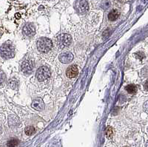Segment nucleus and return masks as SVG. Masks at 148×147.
<instances>
[{
    "label": "nucleus",
    "mask_w": 148,
    "mask_h": 147,
    "mask_svg": "<svg viewBox=\"0 0 148 147\" xmlns=\"http://www.w3.org/2000/svg\"><path fill=\"white\" fill-rule=\"evenodd\" d=\"M0 53L5 59H10L15 55V50L11 43L6 42L0 48Z\"/></svg>",
    "instance_id": "obj_1"
},
{
    "label": "nucleus",
    "mask_w": 148,
    "mask_h": 147,
    "mask_svg": "<svg viewBox=\"0 0 148 147\" xmlns=\"http://www.w3.org/2000/svg\"><path fill=\"white\" fill-rule=\"evenodd\" d=\"M52 41L48 38L43 37L39 39L37 42V47L38 50L42 53H47L52 48Z\"/></svg>",
    "instance_id": "obj_2"
},
{
    "label": "nucleus",
    "mask_w": 148,
    "mask_h": 147,
    "mask_svg": "<svg viewBox=\"0 0 148 147\" xmlns=\"http://www.w3.org/2000/svg\"><path fill=\"white\" fill-rule=\"evenodd\" d=\"M51 76V70L48 67L43 66L38 69L36 72V78L39 81H43Z\"/></svg>",
    "instance_id": "obj_3"
},
{
    "label": "nucleus",
    "mask_w": 148,
    "mask_h": 147,
    "mask_svg": "<svg viewBox=\"0 0 148 147\" xmlns=\"http://www.w3.org/2000/svg\"><path fill=\"white\" fill-rule=\"evenodd\" d=\"M72 42V38L69 34H64L62 35L59 36L58 38V44L61 48H64V47H67L71 44Z\"/></svg>",
    "instance_id": "obj_4"
},
{
    "label": "nucleus",
    "mask_w": 148,
    "mask_h": 147,
    "mask_svg": "<svg viewBox=\"0 0 148 147\" xmlns=\"http://www.w3.org/2000/svg\"><path fill=\"white\" fill-rule=\"evenodd\" d=\"M22 71L25 74H30L32 72L33 69H34V64L31 61H25L22 63L21 66Z\"/></svg>",
    "instance_id": "obj_5"
},
{
    "label": "nucleus",
    "mask_w": 148,
    "mask_h": 147,
    "mask_svg": "<svg viewBox=\"0 0 148 147\" xmlns=\"http://www.w3.org/2000/svg\"><path fill=\"white\" fill-rule=\"evenodd\" d=\"M59 59L62 63L68 64L71 62L73 59V55L70 52H64L61 53L59 57Z\"/></svg>",
    "instance_id": "obj_6"
},
{
    "label": "nucleus",
    "mask_w": 148,
    "mask_h": 147,
    "mask_svg": "<svg viewBox=\"0 0 148 147\" xmlns=\"http://www.w3.org/2000/svg\"><path fill=\"white\" fill-rule=\"evenodd\" d=\"M31 106H32V107L34 109H36V110H38V111L43 110L45 108L44 102L42 101V99H40V98L35 99V100L33 101Z\"/></svg>",
    "instance_id": "obj_7"
},
{
    "label": "nucleus",
    "mask_w": 148,
    "mask_h": 147,
    "mask_svg": "<svg viewBox=\"0 0 148 147\" xmlns=\"http://www.w3.org/2000/svg\"><path fill=\"white\" fill-rule=\"evenodd\" d=\"M23 32L27 36H33L35 34V28L32 24H27L23 27Z\"/></svg>",
    "instance_id": "obj_8"
},
{
    "label": "nucleus",
    "mask_w": 148,
    "mask_h": 147,
    "mask_svg": "<svg viewBox=\"0 0 148 147\" xmlns=\"http://www.w3.org/2000/svg\"><path fill=\"white\" fill-rule=\"evenodd\" d=\"M78 72H79V70H78L76 66L71 65L67 70V76L70 79H73V78H75L76 76H77Z\"/></svg>",
    "instance_id": "obj_9"
},
{
    "label": "nucleus",
    "mask_w": 148,
    "mask_h": 147,
    "mask_svg": "<svg viewBox=\"0 0 148 147\" xmlns=\"http://www.w3.org/2000/svg\"><path fill=\"white\" fill-rule=\"evenodd\" d=\"M79 11L82 13H85L88 10V3L86 0H81L79 3Z\"/></svg>",
    "instance_id": "obj_10"
},
{
    "label": "nucleus",
    "mask_w": 148,
    "mask_h": 147,
    "mask_svg": "<svg viewBox=\"0 0 148 147\" xmlns=\"http://www.w3.org/2000/svg\"><path fill=\"white\" fill-rule=\"evenodd\" d=\"M119 12L117 10H111L109 14H108V19L110 21H115L119 18Z\"/></svg>",
    "instance_id": "obj_11"
},
{
    "label": "nucleus",
    "mask_w": 148,
    "mask_h": 147,
    "mask_svg": "<svg viewBox=\"0 0 148 147\" xmlns=\"http://www.w3.org/2000/svg\"><path fill=\"white\" fill-rule=\"evenodd\" d=\"M125 90H126L127 92L128 93L134 94L136 92L137 87L136 86L134 85V84H129V85L125 87Z\"/></svg>",
    "instance_id": "obj_12"
},
{
    "label": "nucleus",
    "mask_w": 148,
    "mask_h": 147,
    "mask_svg": "<svg viewBox=\"0 0 148 147\" xmlns=\"http://www.w3.org/2000/svg\"><path fill=\"white\" fill-rule=\"evenodd\" d=\"M25 132V134L27 135H32L35 132V128L33 126H29L26 127Z\"/></svg>",
    "instance_id": "obj_13"
},
{
    "label": "nucleus",
    "mask_w": 148,
    "mask_h": 147,
    "mask_svg": "<svg viewBox=\"0 0 148 147\" xmlns=\"http://www.w3.org/2000/svg\"><path fill=\"white\" fill-rule=\"evenodd\" d=\"M7 145L9 147H16L18 145V140L17 139H11L8 142Z\"/></svg>",
    "instance_id": "obj_14"
},
{
    "label": "nucleus",
    "mask_w": 148,
    "mask_h": 147,
    "mask_svg": "<svg viewBox=\"0 0 148 147\" xmlns=\"http://www.w3.org/2000/svg\"><path fill=\"white\" fill-rule=\"evenodd\" d=\"M113 135V129H112V127L111 126H108L106 129V136L108 139L112 138Z\"/></svg>",
    "instance_id": "obj_15"
},
{
    "label": "nucleus",
    "mask_w": 148,
    "mask_h": 147,
    "mask_svg": "<svg viewBox=\"0 0 148 147\" xmlns=\"http://www.w3.org/2000/svg\"><path fill=\"white\" fill-rule=\"evenodd\" d=\"M135 55H136V57L138 59H139V60H142L143 59H145V54L142 52L136 53L135 54Z\"/></svg>",
    "instance_id": "obj_16"
},
{
    "label": "nucleus",
    "mask_w": 148,
    "mask_h": 147,
    "mask_svg": "<svg viewBox=\"0 0 148 147\" xmlns=\"http://www.w3.org/2000/svg\"><path fill=\"white\" fill-rule=\"evenodd\" d=\"M5 81V75L2 70H0V84H2Z\"/></svg>",
    "instance_id": "obj_17"
},
{
    "label": "nucleus",
    "mask_w": 148,
    "mask_h": 147,
    "mask_svg": "<svg viewBox=\"0 0 148 147\" xmlns=\"http://www.w3.org/2000/svg\"><path fill=\"white\" fill-rule=\"evenodd\" d=\"M143 108H144V110H145V112H147V113H148V101H147L145 104H144Z\"/></svg>",
    "instance_id": "obj_18"
},
{
    "label": "nucleus",
    "mask_w": 148,
    "mask_h": 147,
    "mask_svg": "<svg viewBox=\"0 0 148 147\" xmlns=\"http://www.w3.org/2000/svg\"><path fill=\"white\" fill-rule=\"evenodd\" d=\"M144 88H145V90L148 91V81H147L145 84H144Z\"/></svg>",
    "instance_id": "obj_19"
},
{
    "label": "nucleus",
    "mask_w": 148,
    "mask_h": 147,
    "mask_svg": "<svg viewBox=\"0 0 148 147\" xmlns=\"http://www.w3.org/2000/svg\"><path fill=\"white\" fill-rule=\"evenodd\" d=\"M146 147H148V140L147 141V143H146Z\"/></svg>",
    "instance_id": "obj_20"
},
{
    "label": "nucleus",
    "mask_w": 148,
    "mask_h": 147,
    "mask_svg": "<svg viewBox=\"0 0 148 147\" xmlns=\"http://www.w3.org/2000/svg\"><path fill=\"white\" fill-rule=\"evenodd\" d=\"M123 147H129V146H123Z\"/></svg>",
    "instance_id": "obj_21"
},
{
    "label": "nucleus",
    "mask_w": 148,
    "mask_h": 147,
    "mask_svg": "<svg viewBox=\"0 0 148 147\" xmlns=\"http://www.w3.org/2000/svg\"><path fill=\"white\" fill-rule=\"evenodd\" d=\"M147 132H148V128H147Z\"/></svg>",
    "instance_id": "obj_22"
}]
</instances>
